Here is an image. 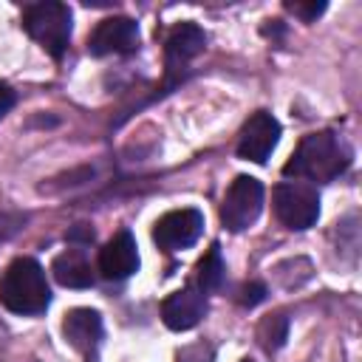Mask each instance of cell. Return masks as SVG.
I'll use <instances>...</instances> for the list:
<instances>
[{"instance_id":"cell-1","label":"cell","mask_w":362,"mask_h":362,"mask_svg":"<svg viewBox=\"0 0 362 362\" xmlns=\"http://www.w3.org/2000/svg\"><path fill=\"white\" fill-rule=\"evenodd\" d=\"M351 164V150L348 144L334 136L331 130H320V133H308L297 153L286 161L283 175H294L297 178H308V181H334L337 175L345 173V167Z\"/></svg>"},{"instance_id":"cell-2","label":"cell","mask_w":362,"mask_h":362,"mask_svg":"<svg viewBox=\"0 0 362 362\" xmlns=\"http://www.w3.org/2000/svg\"><path fill=\"white\" fill-rule=\"evenodd\" d=\"M0 303L14 314H42L51 303V288L42 266L34 257H17L0 277Z\"/></svg>"},{"instance_id":"cell-3","label":"cell","mask_w":362,"mask_h":362,"mask_svg":"<svg viewBox=\"0 0 362 362\" xmlns=\"http://www.w3.org/2000/svg\"><path fill=\"white\" fill-rule=\"evenodd\" d=\"M25 31L51 54V57H62V51L68 48L71 40V11L65 3H37L25 11Z\"/></svg>"},{"instance_id":"cell-4","label":"cell","mask_w":362,"mask_h":362,"mask_svg":"<svg viewBox=\"0 0 362 362\" xmlns=\"http://www.w3.org/2000/svg\"><path fill=\"white\" fill-rule=\"evenodd\" d=\"M274 215L288 229H308L320 218V195L305 181H286L277 184L272 192Z\"/></svg>"},{"instance_id":"cell-5","label":"cell","mask_w":362,"mask_h":362,"mask_svg":"<svg viewBox=\"0 0 362 362\" xmlns=\"http://www.w3.org/2000/svg\"><path fill=\"white\" fill-rule=\"evenodd\" d=\"M263 209V184L252 175H238L221 204V221L232 232L249 229Z\"/></svg>"},{"instance_id":"cell-6","label":"cell","mask_w":362,"mask_h":362,"mask_svg":"<svg viewBox=\"0 0 362 362\" xmlns=\"http://www.w3.org/2000/svg\"><path fill=\"white\" fill-rule=\"evenodd\" d=\"M204 232V215L198 209H173L161 215L153 226V238L161 249L175 252L192 246Z\"/></svg>"},{"instance_id":"cell-7","label":"cell","mask_w":362,"mask_h":362,"mask_svg":"<svg viewBox=\"0 0 362 362\" xmlns=\"http://www.w3.org/2000/svg\"><path fill=\"white\" fill-rule=\"evenodd\" d=\"M277 139H280V124L272 113H255L243 130H240V139H238V156L246 158V161H255V164H263L272 150L277 147Z\"/></svg>"},{"instance_id":"cell-8","label":"cell","mask_w":362,"mask_h":362,"mask_svg":"<svg viewBox=\"0 0 362 362\" xmlns=\"http://www.w3.org/2000/svg\"><path fill=\"white\" fill-rule=\"evenodd\" d=\"M139 45V25L130 17H107L96 25L90 34V54L105 57V54H127Z\"/></svg>"},{"instance_id":"cell-9","label":"cell","mask_w":362,"mask_h":362,"mask_svg":"<svg viewBox=\"0 0 362 362\" xmlns=\"http://www.w3.org/2000/svg\"><path fill=\"white\" fill-rule=\"evenodd\" d=\"M206 314V300L204 291L187 286L181 291H173L164 303H161V320L167 328L173 331H189L195 328Z\"/></svg>"},{"instance_id":"cell-10","label":"cell","mask_w":362,"mask_h":362,"mask_svg":"<svg viewBox=\"0 0 362 362\" xmlns=\"http://www.w3.org/2000/svg\"><path fill=\"white\" fill-rule=\"evenodd\" d=\"M139 269V246L130 232L113 235L99 252V272L107 280H124Z\"/></svg>"},{"instance_id":"cell-11","label":"cell","mask_w":362,"mask_h":362,"mask_svg":"<svg viewBox=\"0 0 362 362\" xmlns=\"http://www.w3.org/2000/svg\"><path fill=\"white\" fill-rule=\"evenodd\" d=\"M62 331H65V337L74 348H79L90 356L99 348V339H102V317L93 308H74L65 317Z\"/></svg>"},{"instance_id":"cell-12","label":"cell","mask_w":362,"mask_h":362,"mask_svg":"<svg viewBox=\"0 0 362 362\" xmlns=\"http://www.w3.org/2000/svg\"><path fill=\"white\" fill-rule=\"evenodd\" d=\"M206 45V34L195 23H178L167 37V68H181L192 57H198Z\"/></svg>"},{"instance_id":"cell-13","label":"cell","mask_w":362,"mask_h":362,"mask_svg":"<svg viewBox=\"0 0 362 362\" xmlns=\"http://www.w3.org/2000/svg\"><path fill=\"white\" fill-rule=\"evenodd\" d=\"M51 272H54L57 283L65 288H88L93 283L90 263L79 249H65L62 255H57L51 263Z\"/></svg>"},{"instance_id":"cell-14","label":"cell","mask_w":362,"mask_h":362,"mask_svg":"<svg viewBox=\"0 0 362 362\" xmlns=\"http://www.w3.org/2000/svg\"><path fill=\"white\" fill-rule=\"evenodd\" d=\"M223 277H226V266H223L221 249L212 246L198 260V286H201V291H218L223 286Z\"/></svg>"},{"instance_id":"cell-15","label":"cell","mask_w":362,"mask_h":362,"mask_svg":"<svg viewBox=\"0 0 362 362\" xmlns=\"http://www.w3.org/2000/svg\"><path fill=\"white\" fill-rule=\"evenodd\" d=\"M286 337H288V317H286V314H269V317L260 320V325H257V339H260L263 351L274 354L277 348H283Z\"/></svg>"},{"instance_id":"cell-16","label":"cell","mask_w":362,"mask_h":362,"mask_svg":"<svg viewBox=\"0 0 362 362\" xmlns=\"http://www.w3.org/2000/svg\"><path fill=\"white\" fill-rule=\"evenodd\" d=\"M25 226V215L23 212H8V209H0V243L11 240L20 229Z\"/></svg>"},{"instance_id":"cell-17","label":"cell","mask_w":362,"mask_h":362,"mask_svg":"<svg viewBox=\"0 0 362 362\" xmlns=\"http://www.w3.org/2000/svg\"><path fill=\"white\" fill-rule=\"evenodd\" d=\"M175 359H178V362H212V348L204 345V342H195V345L181 348Z\"/></svg>"},{"instance_id":"cell-18","label":"cell","mask_w":362,"mask_h":362,"mask_svg":"<svg viewBox=\"0 0 362 362\" xmlns=\"http://www.w3.org/2000/svg\"><path fill=\"white\" fill-rule=\"evenodd\" d=\"M286 8L291 11V14H297L300 20H305V23H311V20H317L322 11H325V3H286Z\"/></svg>"},{"instance_id":"cell-19","label":"cell","mask_w":362,"mask_h":362,"mask_svg":"<svg viewBox=\"0 0 362 362\" xmlns=\"http://www.w3.org/2000/svg\"><path fill=\"white\" fill-rule=\"evenodd\" d=\"M266 297V286L263 283H246L243 288H240V305H257L260 300Z\"/></svg>"},{"instance_id":"cell-20","label":"cell","mask_w":362,"mask_h":362,"mask_svg":"<svg viewBox=\"0 0 362 362\" xmlns=\"http://www.w3.org/2000/svg\"><path fill=\"white\" fill-rule=\"evenodd\" d=\"M11 105H14V93H11L8 88H3V85H0V119L11 110Z\"/></svg>"},{"instance_id":"cell-21","label":"cell","mask_w":362,"mask_h":362,"mask_svg":"<svg viewBox=\"0 0 362 362\" xmlns=\"http://www.w3.org/2000/svg\"><path fill=\"white\" fill-rule=\"evenodd\" d=\"M240 362H252V359H240Z\"/></svg>"}]
</instances>
